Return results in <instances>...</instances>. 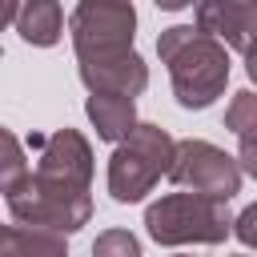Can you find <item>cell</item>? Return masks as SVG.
<instances>
[{
	"label": "cell",
	"instance_id": "52a82bcc",
	"mask_svg": "<svg viewBox=\"0 0 257 257\" xmlns=\"http://www.w3.org/2000/svg\"><path fill=\"white\" fill-rule=\"evenodd\" d=\"M197 28L245 56V72L257 84V0H201Z\"/></svg>",
	"mask_w": 257,
	"mask_h": 257
},
{
	"label": "cell",
	"instance_id": "7c38bea8",
	"mask_svg": "<svg viewBox=\"0 0 257 257\" xmlns=\"http://www.w3.org/2000/svg\"><path fill=\"white\" fill-rule=\"evenodd\" d=\"M92 257H141V241L128 229H104L92 241Z\"/></svg>",
	"mask_w": 257,
	"mask_h": 257
},
{
	"label": "cell",
	"instance_id": "5bb4252c",
	"mask_svg": "<svg viewBox=\"0 0 257 257\" xmlns=\"http://www.w3.org/2000/svg\"><path fill=\"white\" fill-rule=\"evenodd\" d=\"M237 161H241V169L257 181V124L237 137Z\"/></svg>",
	"mask_w": 257,
	"mask_h": 257
},
{
	"label": "cell",
	"instance_id": "ba28073f",
	"mask_svg": "<svg viewBox=\"0 0 257 257\" xmlns=\"http://www.w3.org/2000/svg\"><path fill=\"white\" fill-rule=\"evenodd\" d=\"M4 24L20 32L24 44H36V48H52L64 36L60 0H4Z\"/></svg>",
	"mask_w": 257,
	"mask_h": 257
},
{
	"label": "cell",
	"instance_id": "2e32d148",
	"mask_svg": "<svg viewBox=\"0 0 257 257\" xmlns=\"http://www.w3.org/2000/svg\"><path fill=\"white\" fill-rule=\"evenodd\" d=\"M153 4H157V8H165V12H181V8H189L193 0H153ZM197 4H201V0H197Z\"/></svg>",
	"mask_w": 257,
	"mask_h": 257
},
{
	"label": "cell",
	"instance_id": "9c48e42d",
	"mask_svg": "<svg viewBox=\"0 0 257 257\" xmlns=\"http://www.w3.org/2000/svg\"><path fill=\"white\" fill-rule=\"evenodd\" d=\"M84 112H88V120L96 124V137H100V141H112V145H120L124 137H133V128L141 124V120H137V100H133V96L88 92Z\"/></svg>",
	"mask_w": 257,
	"mask_h": 257
},
{
	"label": "cell",
	"instance_id": "4fadbf2b",
	"mask_svg": "<svg viewBox=\"0 0 257 257\" xmlns=\"http://www.w3.org/2000/svg\"><path fill=\"white\" fill-rule=\"evenodd\" d=\"M28 177V161H24V149H20V137L12 128H4V173H0V189H12L16 181Z\"/></svg>",
	"mask_w": 257,
	"mask_h": 257
},
{
	"label": "cell",
	"instance_id": "8fae6325",
	"mask_svg": "<svg viewBox=\"0 0 257 257\" xmlns=\"http://www.w3.org/2000/svg\"><path fill=\"white\" fill-rule=\"evenodd\" d=\"M257 124V92L253 88H241V92H233V100H229V108H225V128L229 133H245V128H253Z\"/></svg>",
	"mask_w": 257,
	"mask_h": 257
},
{
	"label": "cell",
	"instance_id": "5b68a950",
	"mask_svg": "<svg viewBox=\"0 0 257 257\" xmlns=\"http://www.w3.org/2000/svg\"><path fill=\"white\" fill-rule=\"evenodd\" d=\"M177 161V141L169 137V128L161 124H137L133 137H124L112 157H108V193L120 205L141 201L145 193H153V185L161 177H169Z\"/></svg>",
	"mask_w": 257,
	"mask_h": 257
},
{
	"label": "cell",
	"instance_id": "6da1fadb",
	"mask_svg": "<svg viewBox=\"0 0 257 257\" xmlns=\"http://www.w3.org/2000/svg\"><path fill=\"white\" fill-rule=\"evenodd\" d=\"M28 153L36 157V169H28L24 181L4 189L8 213L20 225L52 229V233H76L92 217V149L76 128L36 133L28 137Z\"/></svg>",
	"mask_w": 257,
	"mask_h": 257
},
{
	"label": "cell",
	"instance_id": "9a60e30c",
	"mask_svg": "<svg viewBox=\"0 0 257 257\" xmlns=\"http://www.w3.org/2000/svg\"><path fill=\"white\" fill-rule=\"evenodd\" d=\"M233 233H237V241H241V245L257 249V205H249V209H241V213H237Z\"/></svg>",
	"mask_w": 257,
	"mask_h": 257
},
{
	"label": "cell",
	"instance_id": "277c9868",
	"mask_svg": "<svg viewBox=\"0 0 257 257\" xmlns=\"http://www.w3.org/2000/svg\"><path fill=\"white\" fill-rule=\"evenodd\" d=\"M229 201L205 193H165L145 209V229L157 245H221L233 233Z\"/></svg>",
	"mask_w": 257,
	"mask_h": 257
},
{
	"label": "cell",
	"instance_id": "7a4b0ae2",
	"mask_svg": "<svg viewBox=\"0 0 257 257\" xmlns=\"http://www.w3.org/2000/svg\"><path fill=\"white\" fill-rule=\"evenodd\" d=\"M76 72L88 92L141 96L149 88V64L133 48L137 8L133 0H80L68 20Z\"/></svg>",
	"mask_w": 257,
	"mask_h": 257
},
{
	"label": "cell",
	"instance_id": "8992f818",
	"mask_svg": "<svg viewBox=\"0 0 257 257\" xmlns=\"http://www.w3.org/2000/svg\"><path fill=\"white\" fill-rule=\"evenodd\" d=\"M241 161H233L225 149L209 145V141H177V161L169 169V181L185 193H205L217 201H229L233 193H241Z\"/></svg>",
	"mask_w": 257,
	"mask_h": 257
},
{
	"label": "cell",
	"instance_id": "30bf717a",
	"mask_svg": "<svg viewBox=\"0 0 257 257\" xmlns=\"http://www.w3.org/2000/svg\"><path fill=\"white\" fill-rule=\"evenodd\" d=\"M0 257H68V249H64V233L32 229V225H4Z\"/></svg>",
	"mask_w": 257,
	"mask_h": 257
},
{
	"label": "cell",
	"instance_id": "3957f363",
	"mask_svg": "<svg viewBox=\"0 0 257 257\" xmlns=\"http://www.w3.org/2000/svg\"><path fill=\"white\" fill-rule=\"evenodd\" d=\"M161 64L169 68L173 96L181 108H209L225 84H229V52L217 36L193 28V24H173L157 36Z\"/></svg>",
	"mask_w": 257,
	"mask_h": 257
}]
</instances>
